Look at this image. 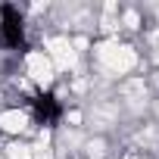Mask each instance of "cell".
I'll use <instances>...</instances> for the list:
<instances>
[{
	"label": "cell",
	"instance_id": "cell-1",
	"mask_svg": "<svg viewBox=\"0 0 159 159\" xmlns=\"http://www.w3.org/2000/svg\"><path fill=\"white\" fill-rule=\"evenodd\" d=\"M22 72H25V78L34 84V91H47V88H53L56 84V66L50 62V56L44 53V50H28L25 56H22Z\"/></svg>",
	"mask_w": 159,
	"mask_h": 159
},
{
	"label": "cell",
	"instance_id": "cell-2",
	"mask_svg": "<svg viewBox=\"0 0 159 159\" xmlns=\"http://www.w3.org/2000/svg\"><path fill=\"white\" fill-rule=\"evenodd\" d=\"M31 128V116L25 109H0V131L10 134V137H22L25 131Z\"/></svg>",
	"mask_w": 159,
	"mask_h": 159
},
{
	"label": "cell",
	"instance_id": "cell-3",
	"mask_svg": "<svg viewBox=\"0 0 159 159\" xmlns=\"http://www.w3.org/2000/svg\"><path fill=\"white\" fill-rule=\"evenodd\" d=\"M106 156H109V143H106L103 134H94V137L84 140V147H81V159H106Z\"/></svg>",
	"mask_w": 159,
	"mask_h": 159
},
{
	"label": "cell",
	"instance_id": "cell-4",
	"mask_svg": "<svg viewBox=\"0 0 159 159\" xmlns=\"http://www.w3.org/2000/svg\"><path fill=\"white\" fill-rule=\"evenodd\" d=\"M3 159H31V143L13 137V140L3 147Z\"/></svg>",
	"mask_w": 159,
	"mask_h": 159
}]
</instances>
